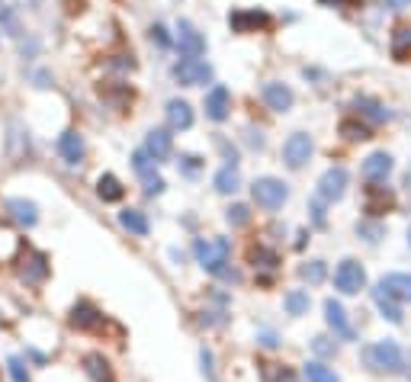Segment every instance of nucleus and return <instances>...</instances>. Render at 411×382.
<instances>
[{
	"instance_id": "nucleus-1",
	"label": "nucleus",
	"mask_w": 411,
	"mask_h": 382,
	"mask_svg": "<svg viewBox=\"0 0 411 382\" xmlns=\"http://www.w3.org/2000/svg\"><path fill=\"white\" fill-rule=\"evenodd\" d=\"M196 257H199L202 270L212 277H225L238 283V273L228 270V238H212V241H196Z\"/></svg>"
},
{
	"instance_id": "nucleus-2",
	"label": "nucleus",
	"mask_w": 411,
	"mask_h": 382,
	"mask_svg": "<svg viewBox=\"0 0 411 382\" xmlns=\"http://www.w3.org/2000/svg\"><path fill=\"white\" fill-rule=\"evenodd\" d=\"M363 360L373 373H402L405 360H402V350H398L395 341H379L373 347L363 350Z\"/></svg>"
},
{
	"instance_id": "nucleus-3",
	"label": "nucleus",
	"mask_w": 411,
	"mask_h": 382,
	"mask_svg": "<svg viewBox=\"0 0 411 382\" xmlns=\"http://www.w3.org/2000/svg\"><path fill=\"white\" fill-rule=\"evenodd\" d=\"M251 196L257 206L264 209H279L286 199H289V187H286L283 180H277V177H257L251 187Z\"/></svg>"
},
{
	"instance_id": "nucleus-4",
	"label": "nucleus",
	"mask_w": 411,
	"mask_h": 382,
	"mask_svg": "<svg viewBox=\"0 0 411 382\" xmlns=\"http://www.w3.org/2000/svg\"><path fill=\"white\" fill-rule=\"evenodd\" d=\"M335 286L344 292V296H357V292L366 286V270H363L354 257L341 260V264H337V270H335Z\"/></svg>"
},
{
	"instance_id": "nucleus-5",
	"label": "nucleus",
	"mask_w": 411,
	"mask_h": 382,
	"mask_svg": "<svg viewBox=\"0 0 411 382\" xmlns=\"http://www.w3.org/2000/svg\"><path fill=\"white\" fill-rule=\"evenodd\" d=\"M174 77L183 87H202L212 81V64H206L202 58H183L174 64Z\"/></svg>"
},
{
	"instance_id": "nucleus-6",
	"label": "nucleus",
	"mask_w": 411,
	"mask_h": 382,
	"mask_svg": "<svg viewBox=\"0 0 411 382\" xmlns=\"http://www.w3.org/2000/svg\"><path fill=\"white\" fill-rule=\"evenodd\" d=\"M347 170L344 167H328L318 180V199L321 202H337L344 193H347Z\"/></svg>"
},
{
	"instance_id": "nucleus-7",
	"label": "nucleus",
	"mask_w": 411,
	"mask_h": 382,
	"mask_svg": "<svg viewBox=\"0 0 411 382\" xmlns=\"http://www.w3.org/2000/svg\"><path fill=\"white\" fill-rule=\"evenodd\" d=\"M312 139H308L306 132H293L289 139H286L283 145V161L286 167H293V170H299V167H306V161L312 158Z\"/></svg>"
},
{
	"instance_id": "nucleus-8",
	"label": "nucleus",
	"mask_w": 411,
	"mask_h": 382,
	"mask_svg": "<svg viewBox=\"0 0 411 382\" xmlns=\"http://www.w3.org/2000/svg\"><path fill=\"white\" fill-rule=\"evenodd\" d=\"M177 49H180L187 58H199L202 52H206V39H202V33L190 20L177 23Z\"/></svg>"
},
{
	"instance_id": "nucleus-9",
	"label": "nucleus",
	"mask_w": 411,
	"mask_h": 382,
	"mask_svg": "<svg viewBox=\"0 0 411 382\" xmlns=\"http://www.w3.org/2000/svg\"><path fill=\"white\" fill-rule=\"evenodd\" d=\"M228 23L235 33H257V29L270 26V16L260 13V10H235V13L228 16Z\"/></svg>"
},
{
	"instance_id": "nucleus-10",
	"label": "nucleus",
	"mask_w": 411,
	"mask_h": 382,
	"mask_svg": "<svg viewBox=\"0 0 411 382\" xmlns=\"http://www.w3.org/2000/svg\"><path fill=\"white\" fill-rule=\"evenodd\" d=\"M325 321H328L331 328H335V334H337V337H344V341H354V337H357V331L350 328L347 312H344L341 302H335V299H328V302H325Z\"/></svg>"
},
{
	"instance_id": "nucleus-11",
	"label": "nucleus",
	"mask_w": 411,
	"mask_h": 382,
	"mask_svg": "<svg viewBox=\"0 0 411 382\" xmlns=\"http://www.w3.org/2000/svg\"><path fill=\"white\" fill-rule=\"evenodd\" d=\"M170 148H174V139H170L168 129H151V132L145 135V151L151 161H168Z\"/></svg>"
},
{
	"instance_id": "nucleus-12",
	"label": "nucleus",
	"mask_w": 411,
	"mask_h": 382,
	"mask_svg": "<svg viewBox=\"0 0 411 382\" xmlns=\"http://www.w3.org/2000/svg\"><path fill=\"white\" fill-rule=\"evenodd\" d=\"M389 174H392V154H386V151H373L366 161H363V177H366L369 183L386 180Z\"/></svg>"
},
{
	"instance_id": "nucleus-13",
	"label": "nucleus",
	"mask_w": 411,
	"mask_h": 382,
	"mask_svg": "<svg viewBox=\"0 0 411 382\" xmlns=\"http://www.w3.org/2000/svg\"><path fill=\"white\" fill-rule=\"evenodd\" d=\"M228 110H231V93L225 87H212L209 97H206V116L212 122H225L228 119Z\"/></svg>"
},
{
	"instance_id": "nucleus-14",
	"label": "nucleus",
	"mask_w": 411,
	"mask_h": 382,
	"mask_svg": "<svg viewBox=\"0 0 411 382\" xmlns=\"http://www.w3.org/2000/svg\"><path fill=\"white\" fill-rule=\"evenodd\" d=\"M264 103L270 106L273 112H286L289 106H293V91L286 87V83H277V81H270V83H264Z\"/></svg>"
},
{
	"instance_id": "nucleus-15",
	"label": "nucleus",
	"mask_w": 411,
	"mask_h": 382,
	"mask_svg": "<svg viewBox=\"0 0 411 382\" xmlns=\"http://www.w3.org/2000/svg\"><path fill=\"white\" fill-rule=\"evenodd\" d=\"M58 151H62V158L68 161V164H81L84 161V139L77 132H64L62 139H58Z\"/></svg>"
},
{
	"instance_id": "nucleus-16",
	"label": "nucleus",
	"mask_w": 411,
	"mask_h": 382,
	"mask_svg": "<svg viewBox=\"0 0 411 382\" xmlns=\"http://www.w3.org/2000/svg\"><path fill=\"white\" fill-rule=\"evenodd\" d=\"M373 299H376V308L383 312V318H389L392 325H402V308H398L395 296L383 289V283H379L376 289H373Z\"/></svg>"
},
{
	"instance_id": "nucleus-17",
	"label": "nucleus",
	"mask_w": 411,
	"mask_h": 382,
	"mask_svg": "<svg viewBox=\"0 0 411 382\" xmlns=\"http://www.w3.org/2000/svg\"><path fill=\"white\" fill-rule=\"evenodd\" d=\"M7 212L20 225H26V228H33V225L39 222V209H35V202H29V199H10L7 202Z\"/></svg>"
},
{
	"instance_id": "nucleus-18",
	"label": "nucleus",
	"mask_w": 411,
	"mask_h": 382,
	"mask_svg": "<svg viewBox=\"0 0 411 382\" xmlns=\"http://www.w3.org/2000/svg\"><path fill=\"white\" fill-rule=\"evenodd\" d=\"M71 325L81 328V331H91V328L100 325V312L91 302H77V306L71 308Z\"/></svg>"
},
{
	"instance_id": "nucleus-19",
	"label": "nucleus",
	"mask_w": 411,
	"mask_h": 382,
	"mask_svg": "<svg viewBox=\"0 0 411 382\" xmlns=\"http://www.w3.org/2000/svg\"><path fill=\"white\" fill-rule=\"evenodd\" d=\"M168 122H170V129H190V125H193V110H190L187 100H170Z\"/></svg>"
},
{
	"instance_id": "nucleus-20",
	"label": "nucleus",
	"mask_w": 411,
	"mask_h": 382,
	"mask_svg": "<svg viewBox=\"0 0 411 382\" xmlns=\"http://www.w3.org/2000/svg\"><path fill=\"white\" fill-rule=\"evenodd\" d=\"M84 369H87V376H91L93 382H116V379H112V369H110V363H106L103 354H87L84 357Z\"/></svg>"
},
{
	"instance_id": "nucleus-21",
	"label": "nucleus",
	"mask_w": 411,
	"mask_h": 382,
	"mask_svg": "<svg viewBox=\"0 0 411 382\" xmlns=\"http://www.w3.org/2000/svg\"><path fill=\"white\" fill-rule=\"evenodd\" d=\"M383 289L392 292L395 299L411 302V273H389V277L383 279Z\"/></svg>"
},
{
	"instance_id": "nucleus-22",
	"label": "nucleus",
	"mask_w": 411,
	"mask_h": 382,
	"mask_svg": "<svg viewBox=\"0 0 411 382\" xmlns=\"http://www.w3.org/2000/svg\"><path fill=\"white\" fill-rule=\"evenodd\" d=\"M392 206V193L386 187H366V212L369 216H383Z\"/></svg>"
},
{
	"instance_id": "nucleus-23",
	"label": "nucleus",
	"mask_w": 411,
	"mask_h": 382,
	"mask_svg": "<svg viewBox=\"0 0 411 382\" xmlns=\"http://www.w3.org/2000/svg\"><path fill=\"white\" fill-rule=\"evenodd\" d=\"M119 225H122L126 231H132V235H139V238L148 235V219H145V212H139V209H122V212H119Z\"/></svg>"
},
{
	"instance_id": "nucleus-24",
	"label": "nucleus",
	"mask_w": 411,
	"mask_h": 382,
	"mask_svg": "<svg viewBox=\"0 0 411 382\" xmlns=\"http://www.w3.org/2000/svg\"><path fill=\"white\" fill-rule=\"evenodd\" d=\"M392 58L395 62H408L411 58V29L408 26H398L392 33Z\"/></svg>"
},
{
	"instance_id": "nucleus-25",
	"label": "nucleus",
	"mask_w": 411,
	"mask_h": 382,
	"mask_svg": "<svg viewBox=\"0 0 411 382\" xmlns=\"http://www.w3.org/2000/svg\"><path fill=\"white\" fill-rule=\"evenodd\" d=\"M45 273H49V264H45V254H29V264L20 270V277L26 283H42Z\"/></svg>"
},
{
	"instance_id": "nucleus-26",
	"label": "nucleus",
	"mask_w": 411,
	"mask_h": 382,
	"mask_svg": "<svg viewBox=\"0 0 411 382\" xmlns=\"http://www.w3.org/2000/svg\"><path fill=\"white\" fill-rule=\"evenodd\" d=\"M97 193H100V199H103V202H119L126 190H122V183H119L112 174H103L97 180Z\"/></svg>"
},
{
	"instance_id": "nucleus-27",
	"label": "nucleus",
	"mask_w": 411,
	"mask_h": 382,
	"mask_svg": "<svg viewBox=\"0 0 411 382\" xmlns=\"http://www.w3.org/2000/svg\"><path fill=\"white\" fill-rule=\"evenodd\" d=\"M238 187H241V177H238V167L235 164H228V167H222L216 174V190L219 193H238Z\"/></svg>"
},
{
	"instance_id": "nucleus-28",
	"label": "nucleus",
	"mask_w": 411,
	"mask_h": 382,
	"mask_svg": "<svg viewBox=\"0 0 411 382\" xmlns=\"http://www.w3.org/2000/svg\"><path fill=\"white\" fill-rule=\"evenodd\" d=\"M302 376H306L308 382H337V376L331 373L325 363H318V360L306 363V366H302Z\"/></svg>"
},
{
	"instance_id": "nucleus-29",
	"label": "nucleus",
	"mask_w": 411,
	"mask_h": 382,
	"mask_svg": "<svg viewBox=\"0 0 411 382\" xmlns=\"http://www.w3.org/2000/svg\"><path fill=\"white\" fill-rule=\"evenodd\" d=\"M286 312L289 315H306L308 312V292L306 289H293V292H286Z\"/></svg>"
},
{
	"instance_id": "nucleus-30",
	"label": "nucleus",
	"mask_w": 411,
	"mask_h": 382,
	"mask_svg": "<svg viewBox=\"0 0 411 382\" xmlns=\"http://www.w3.org/2000/svg\"><path fill=\"white\" fill-rule=\"evenodd\" d=\"M248 257H251V264L254 267H264V270H273V267L279 264V257H277V250H270V248H251V254H248Z\"/></svg>"
},
{
	"instance_id": "nucleus-31",
	"label": "nucleus",
	"mask_w": 411,
	"mask_h": 382,
	"mask_svg": "<svg viewBox=\"0 0 411 382\" xmlns=\"http://www.w3.org/2000/svg\"><path fill=\"white\" fill-rule=\"evenodd\" d=\"M341 135L347 141H363V139H369V129L363 122H357V119H344V122H341Z\"/></svg>"
},
{
	"instance_id": "nucleus-32",
	"label": "nucleus",
	"mask_w": 411,
	"mask_h": 382,
	"mask_svg": "<svg viewBox=\"0 0 411 382\" xmlns=\"http://www.w3.org/2000/svg\"><path fill=\"white\" fill-rule=\"evenodd\" d=\"M299 277L308 279L312 286H318L321 279H325V264H321V260H308V264L299 267Z\"/></svg>"
},
{
	"instance_id": "nucleus-33",
	"label": "nucleus",
	"mask_w": 411,
	"mask_h": 382,
	"mask_svg": "<svg viewBox=\"0 0 411 382\" xmlns=\"http://www.w3.org/2000/svg\"><path fill=\"white\" fill-rule=\"evenodd\" d=\"M225 219H228V225H235V228H241V225L251 222V209L244 206V202H235V206L225 212Z\"/></svg>"
},
{
	"instance_id": "nucleus-34",
	"label": "nucleus",
	"mask_w": 411,
	"mask_h": 382,
	"mask_svg": "<svg viewBox=\"0 0 411 382\" xmlns=\"http://www.w3.org/2000/svg\"><path fill=\"white\" fill-rule=\"evenodd\" d=\"M357 110H363L369 119H376V122H386V119H389V112H386L383 106L376 103V100H366V97H360V100H357Z\"/></svg>"
},
{
	"instance_id": "nucleus-35",
	"label": "nucleus",
	"mask_w": 411,
	"mask_h": 382,
	"mask_svg": "<svg viewBox=\"0 0 411 382\" xmlns=\"http://www.w3.org/2000/svg\"><path fill=\"white\" fill-rule=\"evenodd\" d=\"M132 164H135V170L141 174V180L154 177V161L148 158V151H135V154H132Z\"/></svg>"
},
{
	"instance_id": "nucleus-36",
	"label": "nucleus",
	"mask_w": 411,
	"mask_h": 382,
	"mask_svg": "<svg viewBox=\"0 0 411 382\" xmlns=\"http://www.w3.org/2000/svg\"><path fill=\"white\" fill-rule=\"evenodd\" d=\"M7 366H10V376H13V382H29V373H26V366H23L20 357H10Z\"/></svg>"
},
{
	"instance_id": "nucleus-37",
	"label": "nucleus",
	"mask_w": 411,
	"mask_h": 382,
	"mask_svg": "<svg viewBox=\"0 0 411 382\" xmlns=\"http://www.w3.org/2000/svg\"><path fill=\"white\" fill-rule=\"evenodd\" d=\"M312 347H315V354H321V357H335V344H328V337H315Z\"/></svg>"
},
{
	"instance_id": "nucleus-38",
	"label": "nucleus",
	"mask_w": 411,
	"mask_h": 382,
	"mask_svg": "<svg viewBox=\"0 0 411 382\" xmlns=\"http://www.w3.org/2000/svg\"><path fill=\"white\" fill-rule=\"evenodd\" d=\"M145 193H148V196L164 193V180H161L158 174H154V177H148V180H145Z\"/></svg>"
},
{
	"instance_id": "nucleus-39",
	"label": "nucleus",
	"mask_w": 411,
	"mask_h": 382,
	"mask_svg": "<svg viewBox=\"0 0 411 382\" xmlns=\"http://www.w3.org/2000/svg\"><path fill=\"white\" fill-rule=\"evenodd\" d=\"M357 231H360V235H369V238H366L369 244H376V241H379V235H383V228H379V225H366V222H363Z\"/></svg>"
},
{
	"instance_id": "nucleus-40",
	"label": "nucleus",
	"mask_w": 411,
	"mask_h": 382,
	"mask_svg": "<svg viewBox=\"0 0 411 382\" xmlns=\"http://www.w3.org/2000/svg\"><path fill=\"white\" fill-rule=\"evenodd\" d=\"M199 360H202V373L209 376V379H216V369H212V354H209V350H206V347H202Z\"/></svg>"
},
{
	"instance_id": "nucleus-41",
	"label": "nucleus",
	"mask_w": 411,
	"mask_h": 382,
	"mask_svg": "<svg viewBox=\"0 0 411 382\" xmlns=\"http://www.w3.org/2000/svg\"><path fill=\"white\" fill-rule=\"evenodd\" d=\"M151 39L158 42V45H170V39H168V29H164V26H151Z\"/></svg>"
},
{
	"instance_id": "nucleus-42",
	"label": "nucleus",
	"mask_w": 411,
	"mask_h": 382,
	"mask_svg": "<svg viewBox=\"0 0 411 382\" xmlns=\"http://www.w3.org/2000/svg\"><path fill=\"white\" fill-rule=\"evenodd\" d=\"M312 216H315V225H325V212H321V202L318 199L312 202Z\"/></svg>"
},
{
	"instance_id": "nucleus-43",
	"label": "nucleus",
	"mask_w": 411,
	"mask_h": 382,
	"mask_svg": "<svg viewBox=\"0 0 411 382\" xmlns=\"http://www.w3.org/2000/svg\"><path fill=\"white\" fill-rule=\"evenodd\" d=\"M321 4H328V7H354L360 0H321Z\"/></svg>"
},
{
	"instance_id": "nucleus-44",
	"label": "nucleus",
	"mask_w": 411,
	"mask_h": 382,
	"mask_svg": "<svg viewBox=\"0 0 411 382\" xmlns=\"http://www.w3.org/2000/svg\"><path fill=\"white\" fill-rule=\"evenodd\" d=\"M260 344H264V347H277V337H273V334H260Z\"/></svg>"
},
{
	"instance_id": "nucleus-45",
	"label": "nucleus",
	"mask_w": 411,
	"mask_h": 382,
	"mask_svg": "<svg viewBox=\"0 0 411 382\" xmlns=\"http://www.w3.org/2000/svg\"><path fill=\"white\" fill-rule=\"evenodd\" d=\"M10 20V10H7V4L0 0V23H7Z\"/></svg>"
},
{
	"instance_id": "nucleus-46",
	"label": "nucleus",
	"mask_w": 411,
	"mask_h": 382,
	"mask_svg": "<svg viewBox=\"0 0 411 382\" xmlns=\"http://www.w3.org/2000/svg\"><path fill=\"white\" fill-rule=\"evenodd\" d=\"M392 4H395V7H402V4H411V0H392Z\"/></svg>"
},
{
	"instance_id": "nucleus-47",
	"label": "nucleus",
	"mask_w": 411,
	"mask_h": 382,
	"mask_svg": "<svg viewBox=\"0 0 411 382\" xmlns=\"http://www.w3.org/2000/svg\"><path fill=\"white\" fill-rule=\"evenodd\" d=\"M408 244H411V228H408Z\"/></svg>"
},
{
	"instance_id": "nucleus-48",
	"label": "nucleus",
	"mask_w": 411,
	"mask_h": 382,
	"mask_svg": "<svg viewBox=\"0 0 411 382\" xmlns=\"http://www.w3.org/2000/svg\"><path fill=\"white\" fill-rule=\"evenodd\" d=\"M408 379H411V369H408Z\"/></svg>"
}]
</instances>
